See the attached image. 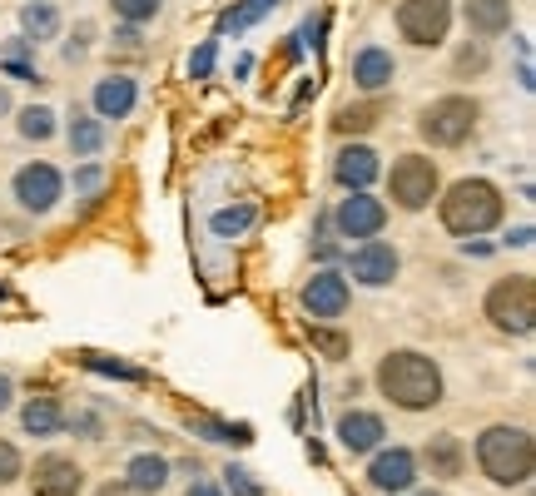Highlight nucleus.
Listing matches in <instances>:
<instances>
[{
	"instance_id": "nucleus-11",
	"label": "nucleus",
	"mask_w": 536,
	"mask_h": 496,
	"mask_svg": "<svg viewBox=\"0 0 536 496\" xmlns=\"http://www.w3.org/2000/svg\"><path fill=\"white\" fill-rule=\"evenodd\" d=\"M343 263H348V283H358V288H388L402 273V253L393 244H383V239L348 248Z\"/></svg>"
},
{
	"instance_id": "nucleus-38",
	"label": "nucleus",
	"mask_w": 536,
	"mask_h": 496,
	"mask_svg": "<svg viewBox=\"0 0 536 496\" xmlns=\"http://www.w3.org/2000/svg\"><path fill=\"white\" fill-rule=\"evenodd\" d=\"M214 55H219V45H214V40L194 45V55H189V75H194V80H209V75H214Z\"/></svg>"
},
{
	"instance_id": "nucleus-32",
	"label": "nucleus",
	"mask_w": 536,
	"mask_h": 496,
	"mask_svg": "<svg viewBox=\"0 0 536 496\" xmlns=\"http://www.w3.org/2000/svg\"><path fill=\"white\" fill-rule=\"evenodd\" d=\"M254 20H264V5H254V0H239V5H229V10L219 15V35H239V30H249Z\"/></svg>"
},
{
	"instance_id": "nucleus-33",
	"label": "nucleus",
	"mask_w": 536,
	"mask_h": 496,
	"mask_svg": "<svg viewBox=\"0 0 536 496\" xmlns=\"http://www.w3.org/2000/svg\"><path fill=\"white\" fill-rule=\"evenodd\" d=\"M110 10H115V20H125V25H149V20L164 10V0H110Z\"/></svg>"
},
{
	"instance_id": "nucleus-24",
	"label": "nucleus",
	"mask_w": 536,
	"mask_h": 496,
	"mask_svg": "<svg viewBox=\"0 0 536 496\" xmlns=\"http://www.w3.org/2000/svg\"><path fill=\"white\" fill-rule=\"evenodd\" d=\"M383 115H388L383 95H363L358 105H343V110H338L333 129H338V134H368L373 124H383Z\"/></svg>"
},
{
	"instance_id": "nucleus-25",
	"label": "nucleus",
	"mask_w": 536,
	"mask_h": 496,
	"mask_svg": "<svg viewBox=\"0 0 536 496\" xmlns=\"http://www.w3.org/2000/svg\"><path fill=\"white\" fill-rule=\"evenodd\" d=\"M308 348H313L318 358H328V363H343V358L353 353V338H348V328L313 323V328H308Z\"/></svg>"
},
{
	"instance_id": "nucleus-46",
	"label": "nucleus",
	"mask_w": 536,
	"mask_h": 496,
	"mask_svg": "<svg viewBox=\"0 0 536 496\" xmlns=\"http://www.w3.org/2000/svg\"><path fill=\"white\" fill-rule=\"evenodd\" d=\"M95 496H134L130 487H125V482H105V487H100V492Z\"/></svg>"
},
{
	"instance_id": "nucleus-15",
	"label": "nucleus",
	"mask_w": 536,
	"mask_h": 496,
	"mask_svg": "<svg viewBox=\"0 0 536 496\" xmlns=\"http://www.w3.org/2000/svg\"><path fill=\"white\" fill-rule=\"evenodd\" d=\"M417 482V457L407 447H378L368 462V487H378L383 496H402L412 492Z\"/></svg>"
},
{
	"instance_id": "nucleus-47",
	"label": "nucleus",
	"mask_w": 536,
	"mask_h": 496,
	"mask_svg": "<svg viewBox=\"0 0 536 496\" xmlns=\"http://www.w3.org/2000/svg\"><path fill=\"white\" fill-rule=\"evenodd\" d=\"M10 110H15V105H10V90L0 85V115H10Z\"/></svg>"
},
{
	"instance_id": "nucleus-18",
	"label": "nucleus",
	"mask_w": 536,
	"mask_h": 496,
	"mask_svg": "<svg viewBox=\"0 0 536 496\" xmlns=\"http://www.w3.org/2000/svg\"><path fill=\"white\" fill-rule=\"evenodd\" d=\"M422 467H427L437 482H457V477L467 472V447H462L452 432H437V437H427V447H422Z\"/></svg>"
},
{
	"instance_id": "nucleus-6",
	"label": "nucleus",
	"mask_w": 536,
	"mask_h": 496,
	"mask_svg": "<svg viewBox=\"0 0 536 496\" xmlns=\"http://www.w3.org/2000/svg\"><path fill=\"white\" fill-rule=\"evenodd\" d=\"M437 194H442V169H437L432 154L407 149V154L393 159V169H388V199L398 204L402 214H422V209H432Z\"/></svg>"
},
{
	"instance_id": "nucleus-44",
	"label": "nucleus",
	"mask_w": 536,
	"mask_h": 496,
	"mask_svg": "<svg viewBox=\"0 0 536 496\" xmlns=\"http://www.w3.org/2000/svg\"><path fill=\"white\" fill-rule=\"evenodd\" d=\"M184 496H224V487H214V482H194Z\"/></svg>"
},
{
	"instance_id": "nucleus-10",
	"label": "nucleus",
	"mask_w": 536,
	"mask_h": 496,
	"mask_svg": "<svg viewBox=\"0 0 536 496\" xmlns=\"http://www.w3.org/2000/svg\"><path fill=\"white\" fill-rule=\"evenodd\" d=\"M298 303H303V313H308V318L333 323V318H343V313H348V303H353V283H348V273H338V268H318V273L303 283Z\"/></svg>"
},
{
	"instance_id": "nucleus-41",
	"label": "nucleus",
	"mask_w": 536,
	"mask_h": 496,
	"mask_svg": "<svg viewBox=\"0 0 536 496\" xmlns=\"http://www.w3.org/2000/svg\"><path fill=\"white\" fill-rule=\"evenodd\" d=\"M15 407V382H10V372H0V412H10Z\"/></svg>"
},
{
	"instance_id": "nucleus-48",
	"label": "nucleus",
	"mask_w": 536,
	"mask_h": 496,
	"mask_svg": "<svg viewBox=\"0 0 536 496\" xmlns=\"http://www.w3.org/2000/svg\"><path fill=\"white\" fill-rule=\"evenodd\" d=\"M422 496H437V492H422Z\"/></svg>"
},
{
	"instance_id": "nucleus-2",
	"label": "nucleus",
	"mask_w": 536,
	"mask_h": 496,
	"mask_svg": "<svg viewBox=\"0 0 536 496\" xmlns=\"http://www.w3.org/2000/svg\"><path fill=\"white\" fill-rule=\"evenodd\" d=\"M373 382H378V392H383L393 407H402V412H427V407L442 402V368H437V358H427V353H417V348L383 353L378 368H373Z\"/></svg>"
},
{
	"instance_id": "nucleus-39",
	"label": "nucleus",
	"mask_w": 536,
	"mask_h": 496,
	"mask_svg": "<svg viewBox=\"0 0 536 496\" xmlns=\"http://www.w3.org/2000/svg\"><path fill=\"white\" fill-rule=\"evenodd\" d=\"M65 427H70L75 437H90V442L100 437V417H90V412H80V417H65Z\"/></svg>"
},
{
	"instance_id": "nucleus-35",
	"label": "nucleus",
	"mask_w": 536,
	"mask_h": 496,
	"mask_svg": "<svg viewBox=\"0 0 536 496\" xmlns=\"http://www.w3.org/2000/svg\"><path fill=\"white\" fill-rule=\"evenodd\" d=\"M224 496H268V492L259 477H249L239 462H229V467H224Z\"/></svg>"
},
{
	"instance_id": "nucleus-12",
	"label": "nucleus",
	"mask_w": 536,
	"mask_h": 496,
	"mask_svg": "<svg viewBox=\"0 0 536 496\" xmlns=\"http://www.w3.org/2000/svg\"><path fill=\"white\" fill-rule=\"evenodd\" d=\"M333 179H338L348 194H363V189H373V184L383 179V154H378L373 144L353 139V144H343V149L333 154Z\"/></svg>"
},
{
	"instance_id": "nucleus-4",
	"label": "nucleus",
	"mask_w": 536,
	"mask_h": 496,
	"mask_svg": "<svg viewBox=\"0 0 536 496\" xmlns=\"http://www.w3.org/2000/svg\"><path fill=\"white\" fill-rule=\"evenodd\" d=\"M477 124H482V105L477 95H462V90L437 95L417 110V134L427 149H462L477 134Z\"/></svg>"
},
{
	"instance_id": "nucleus-45",
	"label": "nucleus",
	"mask_w": 536,
	"mask_h": 496,
	"mask_svg": "<svg viewBox=\"0 0 536 496\" xmlns=\"http://www.w3.org/2000/svg\"><path fill=\"white\" fill-rule=\"evenodd\" d=\"M308 462H313V467H323V462H328V452H323V442H318V437L308 442Z\"/></svg>"
},
{
	"instance_id": "nucleus-3",
	"label": "nucleus",
	"mask_w": 536,
	"mask_h": 496,
	"mask_svg": "<svg viewBox=\"0 0 536 496\" xmlns=\"http://www.w3.org/2000/svg\"><path fill=\"white\" fill-rule=\"evenodd\" d=\"M477 467L487 472V482L497 487H527L536 472V442L527 427L512 422H492L477 432Z\"/></svg>"
},
{
	"instance_id": "nucleus-17",
	"label": "nucleus",
	"mask_w": 536,
	"mask_h": 496,
	"mask_svg": "<svg viewBox=\"0 0 536 496\" xmlns=\"http://www.w3.org/2000/svg\"><path fill=\"white\" fill-rule=\"evenodd\" d=\"M393 80H398V60H393L388 45H363V50L353 55V85H358L363 95H383Z\"/></svg>"
},
{
	"instance_id": "nucleus-21",
	"label": "nucleus",
	"mask_w": 536,
	"mask_h": 496,
	"mask_svg": "<svg viewBox=\"0 0 536 496\" xmlns=\"http://www.w3.org/2000/svg\"><path fill=\"white\" fill-rule=\"evenodd\" d=\"M20 35L30 40V45H45V40H55L60 35V25H65V15H60V5L55 0H20Z\"/></svg>"
},
{
	"instance_id": "nucleus-30",
	"label": "nucleus",
	"mask_w": 536,
	"mask_h": 496,
	"mask_svg": "<svg viewBox=\"0 0 536 496\" xmlns=\"http://www.w3.org/2000/svg\"><path fill=\"white\" fill-rule=\"evenodd\" d=\"M80 363L90 372H100V377H120V382H144V372L125 363V358H110V353H80Z\"/></svg>"
},
{
	"instance_id": "nucleus-22",
	"label": "nucleus",
	"mask_w": 536,
	"mask_h": 496,
	"mask_svg": "<svg viewBox=\"0 0 536 496\" xmlns=\"http://www.w3.org/2000/svg\"><path fill=\"white\" fill-rule=\"evenodd\" d=\"M65 144H70L75 159H95V154L110 144V129H105V120L75 110V115H70V129H65Z\"/></svg>"
},
{
	"instance_id": "nucleus-27",
	"label": "nucleus",
	"mask_w": 536,
	"mask_h": 496,
	"mask_svg": "<svg viewBox=\"0 0 536 496\" xmlns=\"http://www.w3.org/2000/svg\"><path fill=\"white\" fill-rule=\"evenodd\" d=\"M492 70V50L482 40H467L452 50V80H482Z\"/></svg>"
},
{
	"instance_id": "nucleus-16",
	"label": "nucleus",
	"mask_w": 536,
	"mask_h": 496,
	"mask_svg": "<svg viewBox=\"0 0 536 496\" xmlns=\"http://www.w3.org/2000/svg\"><path fill=\"white\" fill-rule=\"evenodd\" d=\"M383 437H388V422H383L378 412H368V407H353V412L338 417V442H343L353 457H373V452L383 447Z\"/></svg>"
},
{
	"instance_id": "nucleus-29",
	"label": "nucleus",
	"mask_w": 536,
	"mask_h": 496,
	"mask_svg": "<svg viewBox=\"0 0 536 496\" xmlns=\"http://www.w3.org/2000/svg\"><path fill=\"white\" fill-rule=\"evenodd\" d=\"M254 219H259L254 204H229V209H214V214H209V229H214L219 239H239V234L254 229Z\"/></svg>"
},
{
	"instance_id": "nucleus-42",
	"label": "nucleus",
	"mask_w": 536,
	"mask_h": 496,
	"mask_svg": "<svg viewBox=\"0 0 536 496\" xmlns=\"http://www.w3.org/2000/svg\"><path fill=\"white\" fill-rule=\"evenodd\" d=\"M467 258H492L497 253V244H487V239H467V248H462Z\"/></svg>"
},
{
	"instance_id": "nucleus-36",
	"label": "nucleus",
	"mask_w": 536,
	"mask_h": 496,
	"mask_svg": "<svg viewBox=\"0 0 536 496\" xmlns=\"http://www.w3.org/2000/svg\"><path fill=\"white\" fill-rule=\"evenodd\" d=\"M110 45H115V55H139V50H144V25H125V20H120V25L110 30Z\"/></svg>"
},
{
	"instance_id": "nucleus-19",
	"label": "nucleus",
	"mask_w": 536,
	"mask_h": 496,
	"mask_svg": "<svg viewBox=\"0 0 536 496\" xmlns=\"http://www.w3.org/2000/svg\"><path fill=\"white\" fill-rule=\"evenodd\" d=\"M462 20L472 40H497L512 30V0H462Z\"/></svg>"
},
{
	"instance_id": "nucleus-26",
	"label": "nucleus",
	"mask_w": 536,
	"mask_h": 496,
	"mask_svg": "<svg viewBox=\"0 0 536 496\" xmlns=\"http://www.w3.org/2000/svg\"><path fill=\"white\" fill-rule=\"evenodd\" d=\"M55 110L50 105H25V110H15V134L20 139H30V144H45V139H55Z\"/></svg>"
},
{
	"instance_id": "nucleus-37",
	"label": "nucleus",
	"mask_w": 536,
	"mask_h": 496,
	"mask_svg": "<svg viewBox=\"0 0 536 496\" xmlns=\"http://www.w3.org/2000/svg\"><path fill=\"white\" fill-rule=\"evenodd\" d=\"M20 472H25V462H20V447H15L10 437H0V487H10Z\"/></svg>"
},
{
	"instance_id": "nucleus-20",
	"label": "nucleus",
	"mask_w": 536,
	"mask_h": 496,
	"mask_svg": "<svg viewBox=\"0 0 536 496\" xmlns=\"http://www.w3.org/2000/svg\"><path fill=\"white\" fill-rule=\"evenodd\" d=\"M169 472H174V462L169 457H159V452H139L130 457V467H125V487L134 496H159L169 487Z\"/></svg>"
},
{
	"instance_id": "nucleus-28",
	"label": "nucleus",
	"mask_w": 536,
	"mask_h": 496,
	"mask_svg": "<svg viewBox=\"0 0 536 496\" xmlns=\"http://www.w3.org/2000/svg\"><path fill=\"white\" fill-rule=\"evenodd\" d=\"M184 427H189L194 437H204V442H254L249 427H229V422H219V417H209V412H189Z\"/></svg>"
},
{
	"instance_id": "nucleus-31",
	"label": "nucleus",
	"mask_w": 536,
	"mask_h": 496,
	"mask_svg": "<svg viewBox=\"0 0 536 496\" xmlns=\"http://www.w3.org/2000/svg\"><path fill=\"white\" fill-rule=\"evenodd\" d=\"M95 35H100V30H95V20H75V30L65 35V50H60V60H65V65H80V60L90 55Z\"/></svg>"
},
{
	"instance_id": "nucleus-1",
	"label": "nucleus",
	"mask_w": 536,
	"mask_h": 496,
	"mask_svg": "<svg viewBox=\"0 0 536 496\" xmlns=\"http://www.w3.org/2000/svg\"><path fill=\"white\" fill-rule=\"evenodd\" d=\"M437 219L452 239H487L492 229L507 224V194L482 179V174H467L457 179L452 189H442V204H437Z\"/></svg>"
},
{
	"instance_id": "nucleus-13",
	"label": "nucleus",
	"mask_w": 536,
	"mask_h": 496,
	"mask_svg": "<svg viewBox=\"0 0 536 496\" xmlns=\"http://www.w3.org/2000/svg\"><path fill=\"white\" fill-rule=\"evenodd\" d=\"M85 492V467L65 452H45L30 467V496H80Z\"/></svg>"
},
{
	"instance_id": "nucleus-40",
	"label": "nucleus",
	"mask_w": 536,
	"mask_h": 496,
	"mask_svg": "<svg viewBox=\"0 0 536 496\" xmlns=\"http://www.w3.org/2000/svg\"><path fill=\"white\" fill-rule=\"evenodd\" d=\"M532 239H536L532 224H517V229H507V244H502V248H527Z\"/></svg>"
},
{
	"instance_id": "nucleus-5",
	"label": "nucleus",
	"mask_w": 536,
	"mask_h": 496,
	"mask_svg": "<svg viewBox=\"0 0 536 496\" xmlns=\"http://www.w3.org/2000/svg\"><path fill=\"white\" fill-rule=\"evenodd\" d=\"M482 313H487V323H492L497 333H507V338H532L536 333L532 273H507V278H497V283L487 288V298H482Z\"/></svg>"
},
{
	"instance_id": "nucleus-8",
	"label": "nucleus",
	"mask_w": 536,
	"mask_h": 496,
	"mask_svg": "<svg viewBox=\"0 0 536 496\" xmlns=\"http://www.w3.org/2000/svg\"><path fill=\"white\" fill-rule=\"evenodd\" d=\"M10 194H15V204H20L30 219H40V214H50V209L65 199V174H60L50 159H30V164L15 169Z\"/></svg>"
},
{
	"instance_id": "nucleus-9",
	"label": "nucleus",
	"mask_w": 536,
	"mask_h": 496,
	"mask_svg": "<svg viewBox=\"0 0 536 496\" xmlns=\"http://www.w3.org/2000/svg\"><path fill=\"white\" fill-rule=\"evenodd\" d=\"M328 224H333L343 239L368 244V239H378V234L388 229V204H383V199H373V194L363 189V194H348V199L328 214Z\"/></svg>"
},
{
	"instance_id": "nucleus-23",
	"label": "nucleus",
	"mask_w": 536,
	"mask_h": 496,
	"mask_svg": "<svg viewBox=\"0 0 536 496\" xmlns=\"http://www.w3.org/2000/svg\"><path fill=\"white\" fill-rule=\"evenodd\" d=\"M20 427L30 437H55V432H65V407L55 397H30L20 407Z\"/></svg>"
},
{
	"instance_id": "nucleus-7",
	"label": "nucleus",
	"mask_w": 536,
	"mask_h": 496,
	"mask_svg": "<svg viewBox=\"0 0 536 496\" xmlns=\"http://www.w3.org/2000/svg\"><path fill=\"white\" fill-rule=\"evenodd\" d=\"M452 20H457L452 0H398V5H393V25H398V35L407 40V45H417V50H437V45H447Z\"/></svg>"
},
{
	"instance_id": "nucleus-43",
	"label": "nucleus",
	"mask_w": 536,
	"mask_h": 496,
	"mask_svg": "<svg viewBox=\"0 0 536 496\" xmlns=\"http://www.w3.org/2000/svg\"><path fill=\"white\" fill-rule=\"evenodd\" d=\"M313 253H318V263H323V268H333V263L343 258V248H333V244H313Z\"/></svg>"
},
{
	"instance_id": "nucleus-14",
	"label": "nucleus",
	"mask_w": 536,
	"mask_h": 496,
	"mask_svg": "<svg viewBox=\"0 0 536 496\" xmlns=\"http://www.w3.org/2000/svg\"><path fill=\"white\" fill-rule=\"evenodd\" d=\"M90 105H95V120H105V124L130 120L134 105H139V80H134V75H120V70L100 75L95 90H90Z\"/></svg>"
},
{
	"instance_id": "nucleus-34",
	"label": "nucleus",
	"mask_w": 536,
	"mask_h": 496,
	"mask_svg": "<svg viewBox=\"0 0 536 496\" xmlns=\"http://www.w3.org/2000/svg\"><path fill=\"white\" fill-rule=\"evenodd\" d=\"M105 189H110V169L100 159H85L75 169V194H105Z\"/></svg>"
}]
</instances>
